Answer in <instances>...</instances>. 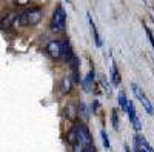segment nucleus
I'll use <instances>...</instances> for the list:
<instances>
[{
  "mask_svg": "<svg viewBox=\"0 0 154 152\" xmlns=\"http://www.w3.org/2000/svg\"><path fill=\"white\" fill-rule=\"evenodd\" d=\"M40 20H42V11L40 9H28V11H25L17 16L16 23H20L22 26H29V25L34 26V25L40 23Z\"/></svg>",
  "mask_w": 154,
  "mask_h": 152,
  "instance_id": "1",
  "label": "nucleus"
},
{
  "mask_svg": "<svg viewBox=\"0 0 154 152\" xmlns=\"http://www.w3.org/2000/svg\"><path fill=\"white\" fill-rule=\"evenodd\" d=\"M66 25V12L62 6H57V9L53 14V22H51V28H53L56 32H62L65 29Z\"/></svg>",
  "mask_w": 154,
  "mask_h": 152,
  "instance_id": "2",
  "label": "nucleus"
},
{
  "mask_svg": "<svg viewBox=\"0 0 154 152\" xmlns=\"http://www.w3.org/2000/svg\"><path fill=\"white\" fill-rule=\"evenodd\" d=\"M133 92H134V95L137 97V100L142 103V106L145 108V111L149 114V115H152V114H154L152 105H151V101L148 100V97L145 95V92L142 91V88H140L139 85H133Z\"/></svg>",
  "mask_w": 154,
  "mask_h": 152,
  "instance_id": "3",
  "label": "nucleus"
},
{
  "mask_svg": "<svg viewBox=\"0 0 154 152\" xmlns=\"http://www.w3.org/2000/svg\"><path fill=\"white\" fill-rule=\"evenodd\" d=\"M75 129H77V142H79L83 148L93 143L91 134H89V131H88V128L85 124H77Z\"/></svg>",
  "mask_w": 154,
  "mask_h": 152,
  "instance_id": "4",
  "label": "nucleus"
},
{
  "mask_svg": "<svg viewBox=\"0 0 154 152\" xmlns=\"http://www.w3.org/2000/svg\"><path fill=\"white\" fill-rule=\"evenodd\" d=\"M126 114H128V117H130V121L133 123L134 129L137 132L142 131V121H140L139 117H137V112H136V108H134L133 101H128V105H126Z\"/></svg>",
  "mask_w": 154,
  "mask_h": 152,
  "instance_id": "5",
  "label": "nucleus"
},
{
  "mask_svg": "<svg viewBox=\"0 0 154 152\" xmlns=\"http://www.w3.org/2000/svg\"><path fill=\"white\" fill-rule=\"evenodd\" d=\"M60 42H49L48 46H46V51H48V54L49 57H53V58H60Z\"/></svg>",
  "mask_w": 154,
  "mask_h": 152,
  "instance_id": "6",
  "label": "nucleus"
},
{
  "mask_svg": "<svg viewBox=\"0 0 154 152\" xmlns=\"http://www.w3.org/2000/svg\"><path fill=\"white\" fill-rule=\"evenodd\" d=\"M93 82H94V71H89L88 75L83 79V82H82V86H83V89H85L86 92H89V91L93 89Z\"/></svg>",
  "mask_w": 154,
  "mask_h": 152,
  "instance_id": "7",
  "label": "nucleus"
},
{
  "mask_svg": "<svg viewBox=\"0 0 154 152\" xmlns=\"http://www.w3.org/2000/svg\"><path fill=\"white\" fill-rule=\"evenodd\" d=\"M134 145H137V146H140V148H143L146 152H154V149L149 146V143L145 140L142 135H136V137H134Z\"/></svg>",
  "mask_w": 154,
  "mask_h": 152,
  "instance_id": "8",
  "label": "nucleus"
},
{
  "mask_svg": "<svg viewBox=\"0 0 154 152\" xmlns=\"http://www.w3.org/2000/svg\"><path fill=\"white\" fill-rule=\"evenodd\" d=\"M88 20H89V28H91V32H93L94 40H96V45H97V46H102L100 35H99V31H97V28H96V23H94L93 19H91V14H88Z\"/></svg>",
  "mask_w": 154,
  "mask_h": 152,
  "instance_id": "9",
  "label": "nucleus"
},
{
  "mask_svg": "<svg viewBox=\"0 0 154 152\" xmlns=\"http://www.w3.org/2000/svg\"><path fill=\"white\" fill-rule=\"evenodd\" d=\"M16 19H17L16 14H9L6 19L2 20V25H0V28H2V29H9V28H11V25L16 22Z\"/></svg>",
  "mask_w": 154,
  "mask_h": 152,
  "instance_id": "10",
  "label": "nucleus"
},
{
  "mask_svg": "<svg viewBox=\"0 0 154 152\" xmlns=\"http://www.w3.org/2000/svg\"><path fill=\"white\" fill-rule=\"evenodd\" d=\"M68 143L71 146L74 143H77V129H75V126H72V128L69 129V132H68Z\"/></svg>",
  "mask_w": 154,
  "mask_h": 152,
  "instance_id": "11",
  "label": "nucleus"
},
{
  "mask_svg": "<svg viewBox=\"0 0 154 152\" xmlns=\"http://www.w3.org/2000/svg\"><path fill=\"white\" fill-rule=\"evenodd\" d=\"M62 88H63V92H69V91H71V88H72V80H71V77H65V79H63Z\"/></svg>",
  "mask_w": 154,
  "mask_h": 152,
  "instance_id": "12",
  "label": "nucleus"
},
{
  "mask_svg": "<svg viewBox=\"0 0 154 152\" xmlns=\"http://www.w3.org/2000/svg\"><path fill=\"white\" fill-rule=\"evenodd\" d=\"M111 121H112V128L117 131V129H119V115H117V109H112V112H111Z\"/></svg>",
  "mask_w": 154,
  "mask_h": 152,
  "instance_id": "13",
  "label": "nucleus"
},
{
  "mask_svg": "<svg viewBox=\"0 0 154 152\" xmlns=\"http://www.w3.org/2000/svg\"><path fill=\"white\" fill-rule=\"evenodd\" d=\"M111 75H112V83L114 85H120V74H119V69L116 68V66H112Z\"/></svg>",
  "mask_w": 154,
  "mask_h": 152,
  "instance_id": "14",
  "label": "nucleus"
},
{
  "mask_svg": "<svg viewBox=\"0 0 154 152\" xmlns=\"http://www.w3.org/2000/svg\"><path fill=\"white\" fill-rule=\"evenodd\" d=\"M119 105H120V108H122L123 111H126L128 98H126V95H125V92H123V91H120V92H119Z\"/></svg>",
  "mask_w": 154,
  "mask_h": 152,
  "instance_id": "15",
  "label": "nucleus"
},
{
  "mask_svg": "<svg viewBox=\"0 0 154 152\" xmlns=\"http://www.w3.org/2000/svg\"><path fill=\"white\" fill-rule=\"evenodd\" d=\"M100 137H102V143H103V146H105V149H109V138H108V134H106V131L105 129H102L100 131Z\"/></svg>",
  "mask_w": 154,
  "mask_h": 152,
  "instance_id": "16",
  "label": "nucleus"
},
{
  "mask_svg": "<svg viewBox=\"0 0 154 152\" xmlns=\"http://www.w3.org/2000/svg\"><path fill=\"white\" fill-rule=\"evenodd\" d=\"M77 112H79V115H82V117H83V120H85V121L88 120V111H86V106H85L83 103H80V105H79V109H77Z\"/></svg>",
  "mask_w": 154,
  "mask_h": 152,
  "instance_id": "17",
  "label": "nucleus"
},
{
  "mask_svg": "<svg viewBox=\"0 0 154 152\" xmlns=\"http://www.w3.org/2000/svg\"><path fill=\"white\" fill-rule=\"evenodd\" d=\"M145 32H146V37H148L149 43H151V45H152V48H154V35H152V32H151V29H149L148 26H145Z\"/></svg>",
  "mask_w": 154,
  "mask_h": 152,
  "instance_id": "18",
  "label": "nucleus"
},
{
  "mask_svg": "<svg viewBox=\"0 0 154 152\" xmlns=\"http://www.w3.org/2000/svg\"><path fill=\"white\" fill-rule=\"evenodd\" d=\"M100 82H102V86H103V89L106 91V94L109 95V94H111V89H109V86H108V82H106V79H105V77H102V80H100Z\"/></svg>",
  "mask_w": 154,
  "mask_h": 152,
  "instance_id": "19",
  "label": "nucleus"
},
{
  "mask_svg": "<svg viewBox=\"0 0 154 152\" xmlns=\"http://www.w3.org/2000/svg\"><path fill=\"white\" fill-rule=\"evenodd\" d=\"M66 109H68V114H69V118L72 120V118L75 117V109H74V106H72V105H69Z\"/></svg>",
  "mask_w": 154,
  "mask_h": 152,
  "instance_id": "20",
  "label": "nucleus"
},
{
  "mask_svg": "<svg viewBox=\"0 0 154 152\" xmlns=\"http://www.w3.org/2000/svg\"><path fill=\"white\" fill-rule=\"evenodd\" d=\"M83 152H96V146H94V143L85 146V148H83Z\"/></svg>",
  "mask_w": 154,
  "mask_h": 152,
  "instance_id": "21",
  "label": "nucleus"
},
{
  "mask_svg": "<svg viewBox=\"0 0 154 152\" xmlns=\"http://www.w3.org/2000/svg\"><path fill=\"white\" fill-rule=\"evenodd\" d=\"M134 152H146V151H145L143 148H140V146H137V145H136V148H134Z\"/></svg>",
  "mask_w": 154,
  "mask_h": 152,
  "instance_id": "22",
  "label": "nucleus"
},
{
  "mask_svg": "<svg viewBox=\"0 0 154 152\" xmlns=\"http://www.w3.org/2000/svg\"><path fill=\"white\" fill-rule=\"evenodd\" d=\"M125 152H131V151H130V148H128V146H125Z\"/></svg>",
  "mask_w": 154,
  "mask_h": 152,
  "instance_id": "23",
  "label": "nucleus"
}]
</instances>
